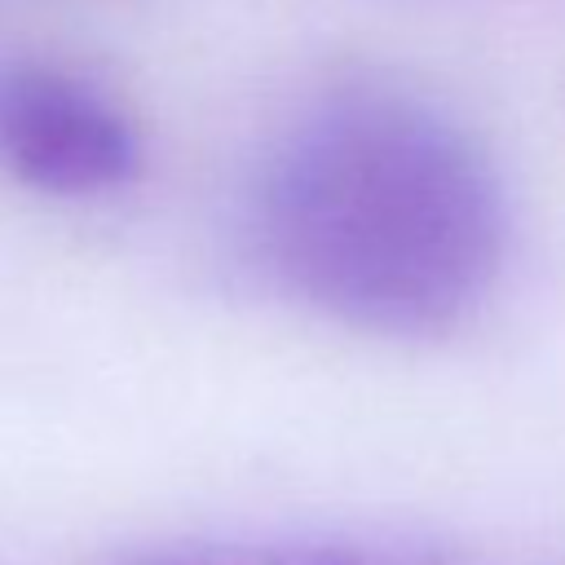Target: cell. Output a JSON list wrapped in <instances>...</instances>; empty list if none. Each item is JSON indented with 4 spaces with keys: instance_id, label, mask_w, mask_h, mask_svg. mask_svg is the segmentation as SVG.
<instances>
[{
    "instance_id": "3",
    "label": "cell",
    "mask_w": 565,
    "mask_h": 565,
    "mask_svg": "<svg viewBox=\"0 0 565 565\" xmlns=\"http://www.w3.org/2000/svg\"><path fill=\"white\" fill-rule=\"evenodd\" d=\"M110 565H481L455 539L402 525H300L199 534L128 552Z\"/></svg>"
},
{
    "instance_id": "2",
    "label": "cell",
    "mask_w": 565,
    "mask_h": 565,
    "mask_svg": "<svg viewBox=\"0 0 565 565\" xmlns=\"http://www.w3.org/2000/svg\"><path fill=\"white\" fill-rule=\"evenodd\" d=\"M0 168L57 199H102L137 181L141 137L88 79L44 66H0Z\"/></svg>"
},
{
    "instance_id": "1",
    "label": "cell",
    "mask_w": 565,
    "mask_h": 565,
    "mask_svg": "<svg viewBox=\"0 0 565 565\" xmlns=\"http://www.w3.org/2000/svg\"><path fill=\"white\" fill-rule=\"evenodd\" d=\"M252 238L309 313L375 340H441L499 291L512 199L490 150L388 84L309 102L265 154Z\"/></svg>"
}]
</instances>
